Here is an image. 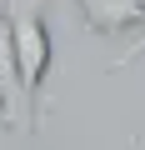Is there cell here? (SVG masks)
<instances>
[{
	"instance_id": "1",
	"label": "cell",
	"mask_w": 145,
	"mask_h": 150,
	"mask_svg": "<svg viewBox=\"0 0 145 150\" xmlns=\"http://www.w3.org/2000/svg\"><path fill=\"white\" fill-rule=\"evenodd\" d=\"M5 25H10L25 100H30V110H40V90L55 70V40H50V25L40 15V0H5Z\"/></svg>"
},
{
	"instance_id": "3",
	"label": "cell",
	"mask_w": 145,
	"mask_h": 150,
	"mask_svg": "<svg viewBox=\"0 0 145 150\" xmlns=\"http://www.w3.org/2000/svg\"><path fill=\"white\" fill-rule=\"evenodd\" d=\"M75 10L95 35H125L145 30V0H75Z\"/></svg>"
},
{
	"instance_id": "4",
	"label": "cell",
	"mask_w": 145,
	"mask_h": 150,
	"mask_svg": "<svg viewBox=\"0 0 145 150\" xmlns=\"http://www.w3.org/2000/svg\"><path fill=\"white\" fill-rule=\"evenodd\" d=\"M135 55H145V45H140V50H135Z\"/></svg>"
},
{
	"instance_id": "2",
	"label": "cell",
	"mask_w": 145,
	"mask_h": 150,
	"mask_svg": "<svg viewBox=\"0 0 145 150\" xmlns=\"http://www.w3.org/2000/svg\"><path fill=\"white\" fill-rule=\"evenodd\" d=\"M0 125L5 130H30L35 125V110H30L25 85H20V65H15V45H10L5 15H0Z\"/></svg>"
}]
</instances>
